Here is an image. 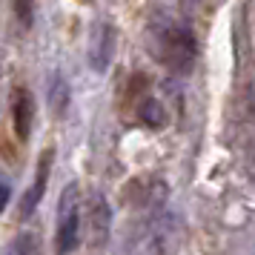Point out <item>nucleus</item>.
Returning <instances> with one entry per match:
<instances>
[{"label": "nucleus", "instance_id": "f8f14e48", "mask_svg": "<svg viewBox=\"0 0 255 255\" xmlns=\"http://www.w3.org/2000/svg\"><path fill=\"white\" fill-rule=\"evenodd\" d=\"M9 198H12V186L9 181H3V207H9Z\"/></svg>", "mask_w": 255, "mask_h": 255}, {"label": "nucleus", "instance_id": "7ed1b4c3", "mask_svg": "<svg viewBox=\"0 0 255 255\" xmlns=\"http://www.w3.org/2000/svg\"><path fill=\"white\" fill-rule=\"evenodd\" d=\"M78 238H81V204H78V186L69 184L60 195L58 209V232H55L58 255H69L78 247Z\"/></svg>", "mask_w": 255, "mask_h": 255}, {"label": "nucleus", "instance_id": "20e7f679", "mask_svg": "<svg viewBox=\"0 0 255 255\" xmlns=\"http://www.w3.org/2000/svg\"><path fill=\"white\" fill-rule=\"evenodd\" d=\"M112 55H115V29L109 23H98L89 40V66L98 75H104L112 63Z\"/></svg>", "mask_w": 255, "mask_h": 255}, {"label": "nucleus", "instance_id": "9d476101", "mask_svg": "<svg viewBox=\"0 0 255 255\" xmlns=\"http://www.w3.org/2000/svg\"><path fill=\"white\" fill-rule=\"evenodd\" d=\"M6 255H40L37 238L32 235V232H20V235H14V241L9 244Z\"/></svg>", "mask_w": 255, "mask_h": 255}, {"label": "nucleus", "instance_id": "39448f33", "mask_svg": "<svg viewBox=\"0 0 255 255\" xmlns=\"http://www.w3.org/2000/svg\"><path fill=\"white\" fill-rule=\"evenodd\" d=\"M49 166H52V152H46V155L40 158V166H37L35 181H32V186L26 189V195L20 198V218H29V215L35 212V207L40 204V198H43V192H46Z\"/></svg>", "mask_w": 255, "mask_h": 255}, {"label": "nucleus", "instance_id": "1a4fd4ad", "mask_svg": "<svg viewBox=\"0 0 255 255\" xmlns=\"http://www.w3.org/2000/svg\"><path fill=\"white\" fill-rule=\"evenodd\" d=\"M138 115H140V121H143L149 129H161L163 124H166V112H163V106L158 104L155 98H149V101H143V104H140Z\"/></svg>", "mask_w": 255, "mask_h": 255}, {"label": "nucleus", "instance_id": "423d86ee", "mask_svg": "<svg viewBox=\"0 0 255 255\" xmlns=\"http://www.w3.org/2000/svg\"><path fill=\"white\" fill-rule=\"evenodd\" d=\"M89 227H92L95 244H98V247L106 244L109 230H112V207H109V201H106L101 192L92 195V204H89Z\"/></svg>", "mask_w": 255, "mask_h": 255}, {"label": "nucleus", "instance_id": "0eeeda50", "mask_svg": "<svg viewBox=\"0 0 255 255\" xmlns=\"http://www.w3.org/2000/svg\"><path fill=\"white\" fill-rule=\"evenodd\" d=\"M32 124H35V101L26 89H17V95H14V132L20 140L32 135Z\"/></svg>", "mask_w": 255, "mask_h": 255}, {"label": "nucleus", "instance_id": "6e6552de", "mask_svg": "<svg viewBox=\"0 0 255 255\" xmlns=\"http://www.w3.org/2000/svg\"><path fill=\"white\" fill-rule=\"evenodd\" d=\"M49 106H52V112L58 118L69 109V83H66V78L60 72L49 75Z\"/></svg>", "mask_w": 255, "mask_h": 255}, {"label": "nucleus", "instance_id": "f257e3e1", "mask_svg": "<svg viewBox=\"0 0 255 255\" xmlns=\"http://www.w3.org/2000/svg\"><path fill=\"white\" fill-rule=\"evenodd\" d=\"M181 247V224L166 204L149 207V215L135 232H129L118 255H175Z\"/></svg>", "mask_w": 255, "mask_h": 255}, {"label": "nucleus", "instance_id": "9b49d317", "mask_svg": "<svg viewBox=\"0 0 255 255\" xmlns=\"http://www.w3.org/2000/svg\"><path fill=\"white\" fill-rule=\"evenodd\" d=\"M14 12H17L20 26H23V29H29V26H32V20H35V0H14Z\"/></svg>", "mask_w": 255, "mask_h": 255}, {"label": "nucleus", "instance_id": "f03ea898", "mask_svg": "<svg viewBox=\"0 0 255 255\" xmlns=\"http://www.w3.org/2000/svg\"><path fill=\"white\" fill-rule=\"evenodd\" d=\"M158 58L169 66L172 72H189L195 63L198 46L195 37L189 29L184 26H175L169 20H155V49H152Z\"/></svg>", "mask_w": 255, "mask_h": 255}]
</instances>
